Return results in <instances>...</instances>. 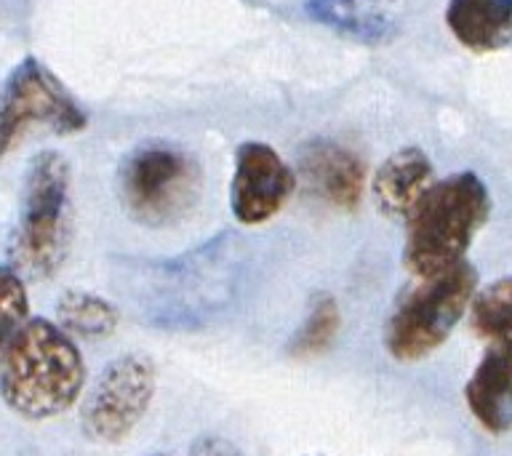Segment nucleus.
Listing matches in <instances>:
<instances>
[{
  "mask_svg": "<svg viewBox=\"0 0 512 456\" xmlns=\"http://www.w3.org/2000/svg\"><path fill=\"white\" fill-rule=\"evenodd\" d=\"M86 368L70 331L32 318L3 339V398L24 419H51L80 398Z\"/></svg>",
  "mask_w": 512,
  "mask_h": 456,
  "instance_id": "obj_1",
  "label": "nucleus"
},
{
  "mask_svg": "<svg viewBox=\"0 0 512 456\" xmlns=\"http://www.w3.org/2000/svg\"><path fill=\"white\" fill-rule=\"evenodd\" d=\"M72 171L64 155L38 152L27 166L22 208L8 232L6 264L24 280L56 275L70 254Z\"/></svg>",
  "mask_w": 512,
  "mask_h": 456,
  "instance_id": "obj_2",
  "label": "nucleus"
},
{
  "mask_svg": "<svg viewBox=\"0 0 512 456\" xmlns=\"http://www.w3.org/2000/svg\"><path fill=\"white\" fill-rule=\"evenodd\" d=\"M486 184L480 176L462 174L440 179L408 216L403 262L416 278H430L464 262V251L488 219Z\"/></svg>",
  "mask_w": 512,
  "mask_h": 456,
  "instance_id": "obj_3",
  "label": "nucleus"
},
{
  "mask_svg": "<svg viewBox=\"0 0 512 456\" xmlns=\"http://www.w3.org/2000/svg\"><path fill=\"white\" fill-rule=\"evenodd\" d=\"M120 200L144 227H171L195 211L203 192L198 158L171 142L139 144L120 166Z\"/></svg>",
  "mask_w": 512,
  "mask_h": 456,
  "instance_id": "obj_4",
  "label": "nucleus"
},
{
  "mask_svg": "<svg viewBox=\"0 0 512 456\" xmlns=\"http://www.w3.org/2000/svg\"><path fill=\"white\" fill-rule=\"evenodd\" d=\"M419 280L422 283L400 299L384 328L387 350L403 363L422 360L438 350L470 307L478 288V272L467 262Z\"/></svg>",
  "mask_w": 512,
  "mask_h": 456,
  "instance_id": "obj_5",
  "label": "nucleus"
},
{
  "mask_svg": "<svg viewBox=\"0 0 512 456\" xmlns=\"http://www.w3.org/2000/svg\"><path fill=\"white\" fill-rule=\"evenodd\" d=\"M155 363L128 352L104 366L83 403V432L96 443H120L136 430L155 395Z\"/></svg>",
  "mask_w": 512,
  "mask_h": 456,
  "instance_id": "obj_6",
  "label": "nucleus"
},
{
  "mask_svg": "<svg viewBox=\"0 0 512 456\" xmlns=\"http://www.w3.org/2000/svg\"><path fill=\"white\" fill-rule=\"evenodd\" d=\"M46 126L56 134H78L88 126V115L67 94V88L51 72L27 56L11 70L3 88V112H0V147L14 150L30 126Z\"/></svg>",
  "mask_w": 512,
  "mask_h": 456,
  "instance_id": "obj_7",
  "label": "nucleus"
},
{
  "mask_svg": "<svg viewBox=\"0 0 512 456\" xmlns=\"http://www.w3.org/2000/svg\"><path fill=\"white\" fill-rule=\"evenodd\" d=\"M296 190L294 168L267 142H243L230 184L232 214L240 224H262L280 214Z\"/></svg>",
  "mask_w": 512,
  "mask_h": 456,
  "instance_id": "obj_8",
  "label": "nucleus"
},
{
  "mask_svg": "<svg viewBox=\"0 0 512 456\" xmlns=\"http://www.w3.org/2000/svg\"><path fill=\"white\" fill-rule=\"evenodd\" d=\"M304 187L331 206L355 211L366 192V160L331 139L310 142L299 152Z\"/></svg>",
  "mask_w": 512,
  "mask_h": 456,
  "instance_id": "obj_9",
  "label": "nucleus"
},
{
  "mask_svg": "<svg viewBox=\"0 0 512 456\" xmlns=\"http://www.w3.org/2000/svg\"><path fill=\"white\" fill-rule=\"evenodd\" d=\"M432 187V163L419 147H403L384 160L374 176V203L387 216L408 219Z\"/></svg>",
  "mask_w": 512,
  "mask_h": 456,
  "instance_id": "obj_10",
  "label": "nucleus"
},
{
  "mask_svg": "<svg viewBox=\"0 0 512 456\" xmlns=\"http://www.w3.org/2000/svg\"><path fill=\"white\" fill-rule=\"evenodd\" d=\"M472 416L488 432H507L512 427V358L502 350L486 352L475 374L464 387Z\"/></svg>",
  "mask_w": 512,
  "mask_h": 456,
  "instance_id": "obj_11",
  "label": "nucleus"
},
{
  "mask_svg": "<svg viewBox=\"0 0 512 456\" xmlns=\"http://www.w3.org/2000/svg\"><path fill=\"white\" fill-rule=\"evenodd\" d=\"M446 24L464 48L496 51L512 40V0H448Z\"/></svg>",
  "mask_w": 512,
  "mask_h": 456,
  "instance_id": "obj_12",
  "label": "nucleus"
},
{
  "mask_svg": "<svg viewBox=\"0 0 512 456\" xmlns=\"http://www.w3.org/2000/svg\"><path fill=\"white\" fill-rule=\"evenodd\" d=\"M368 3H379V0H307V14L315 22L328 24L360 40H379L390 32L392 19L387 11Z\"/></svg>",
  "mask_w": 512,
  "mask_h": 456,
  "instance_id": "obj_13",
  "label": "nucleus"
},
{
  "mask_svg": "<svg viewBox=\"0 0 512 456\" xmlns=\"http://www.w3.org/2000/svg\"><path fill=\"white\" fill-rule=\"evenodd\" d=\"M56 320L64 331L86 336V339H102L118 328V310L115 304L88 291H67L56 302Z\"/></svg>",
  "mask_w": 512,
  "mask_h": 456,
  "instance_id": "obj_14",
  "label": "nucleus"
},
{
  "mask_svg": "<svg viewBox=\"0 0 512 456\" xmlns=\"http://www.w3.org/2000/svg\"><path fill=\"white\" fill-rule=\"evenodd\" d=\"M472 326L496 350L512 358V278H502L483 288L472 302Z\"/></svg>",
  "mask_w": 512,
  "mask_h": 456,
  "instance_id": "obj_15",
  "label": "nucleus"
},
{
  "mask_svg": "<svg viewBox=\"0 0 512 456\" xmlns=\"http://www.w3.org/2000/svg\"><path fill=\"white\" fill-rule=\"evenodd\" d=\"M339 326H342V315H339L336 299L331 294H318L312 299L304 326L296 331V336L288 344V352L299 360L315 358L331 347V342L339 334Z\"/></svg>",
  "mask_w": 512,
  "mask_h": 456,
  "instance_id": "obj_16",
  "label": "nucleus"
},
{
  "mask_svg": "<svg viewBox=\"0 0 512 456\" xmlns=\"http://www.w3.org/2000/svg\"><path fill=\"white\" fill-rule=\"evenodd\" d=\"M0 294H3V339L14 334L16 328L27 323V291H24V278L11 267H3V280H0Z\"/></svg>",
  "mask_w": 512,
  "mask_h": 456,
  "instance_id": "obj_17",
  "label": "nucleus"
},
{
  "mask_svg": "<svg viewBox=\"0 0 512 456\" xmlns=\"http://www.w3.org/2000/svg\"><path fill=\"white\" fill-rule=\"evenodd\" d=\"M190 456H246L238 446H232L230 440L219 435H200L190 448Z\"/></svg>",
  "mask_w": 512,
  "mask_h": 456,
  "instance_id": "obj_18",
  "label": "nucleus"
}]
</instances>
